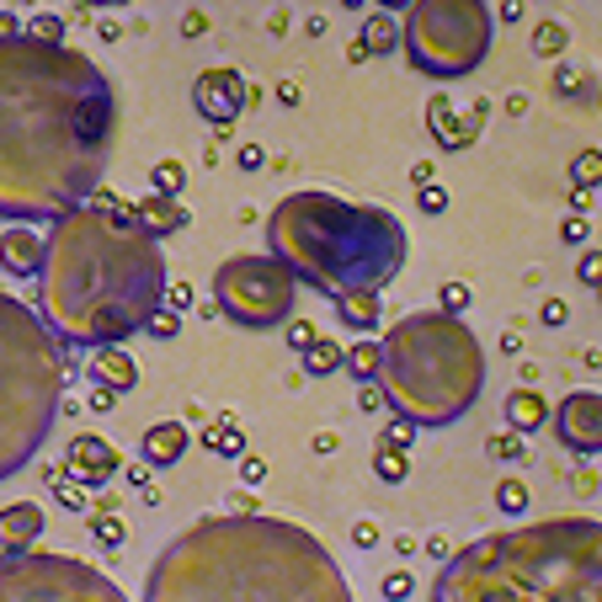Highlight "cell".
Here are the masks:
<instances>
[{"label":"cell","mask_w":602,"mask_h":602,"mask_svg":"<svg viewBox=\"0 0 602 602\" xmlns=\"http://www.w3.org/2000/svg\"><path fill=\"white\" fill-rule=\"evenodd\" d=\"M118 139L107 69L69 43H0V214L64 219L91 203Z\"/></svg>","instance_id":"1"},{"label":"cell","mask_w":602,"mask_h":602,"mask_svg":"<svg viewBox=\"0 0 602 602\" xmlns=\"http://www.w3.org/2000/svg\"><path fill=\"white\" fill-rule=\"evenodd\" d=\"M166 304L161 241L113 197L54 219L38 272V320L60 347H118Z\"/></svg>","instance_id":"2"},{"label":"cell","mask_w":602,"mask_h":602,"mask_svg":"<svg viewBox=\"0 0 602 602\" xmlns=\"http://www.w3.org/2000/svg\"><path fill=\"white\" fill-rule=\"evenodd\" d=\"M144 602H353L331 549L283 517H197L150 565Z\"/></svg>","instance_id":"3"},{"label":"cell","mask_w":602,"mask_h":602,"mask_svg":"<svg viewBox=\"0 0 602 602\" xmlns=\"http://www.w3.org/2000/svg\"><path fill=\"white\" fill-rule=\"evenodd\" d=\"M432 602H602V523L539 517L464 543Z\"/></svg>","instance_id":"4"},{"label":"cell","mask_w":602,"mask_h":602,"mask_svg":"<svg viewBox=\"0 0 602 602\" xmlns=\"http://www.w3.org/2000/svg\"><path fill=\"white\" fill-rule=\"evenodd\" d=\"M267 256L325 299L384 294L406 267V230L389 208L336 192H289L267 219Z\"/></svg>","instance_id":"5"},{"label":"cell","mask_w":602,"mask_h":602,"mask_svg":"<svg viewBox=\"0 0 602 602\" xmlns=\"http://www.w3.org/2000/svg\"><path fill=\"white\" fill-rule=\"evenodd\" d=\"M379 379L373 389L384 395V406L411 426H453L470 417V406L485 389V353L475 331L453 315H406L384 331L379 342Z\"/></svg>","instance_id":"6"},{"label":"cell","mask_w":602,"mask_h":602,"mask_svg":"<svg viewBox=\"0 0 602 602\" xmlns=\"http://www.w3.org/2000/svg\"><path fill=\"white\" fill-rule=\"evenodd\" d=\"M64 406V347L33 304L0 294V481L22 475Z\"/></svg>","instance_id":"7"},{"label":"cell","mask_w":602,"mask_h":602,"mask_svg":"<svg viewBox=\"0 0 602 602\" xmlns=\"http://www.w3.org/2000/svg\"><path fill=\"white\" fill-rule=\"evenodd\" d=\"M400 49L411 69L459 80L490 54V11L481 0H422L400 22Z\"/></svg>","instance_id":"8"},{"label":"cell","mask_w":602,"mask_h":602,"mask_svg":"<svg viewBox=\"0 0 602 602\" xmlns=\"http://www.w3.org/2000/svg\"><path fill=\"white\" fill-rule=\"evenodd\" d=\"M299 283L278 256H230L214 272V309L245 331H272L294 315Z\"/></svg>","instance_id":"9"},{"label":"cell","mask_w":602,"mask_h":602,"mask_svg":"<svg viewBox=\"0 0 602 602\" xmlns=\"http://www.w3.org/2000/svg\"><path fill=\"white\" fill-rule=\"evenodd\" d=\"M0 602H128L118 581H107L97 565L75 554L27 549L16 560H0Z\"/></svg>","instance_id":"10"},{"label":"cell","mask_w":602,"mask_h":602,"mask_svg":"<svg viewBox=\"0 0 602 602\" xmlns=\"http://www.w3.org/2000/svg\"><path fill=\"white\" fill-rule=\"evenodd\" d=\"M549 417H554V437H560L571 453H602V395L598 389L565 395Z\"/></svg>","instance_id":"11"},{"label":"cell","mask_w":602,"mask_h":602,"mask_svg":"<svg viewBox=\"0 0 602 602\" xmlns=\"http://www.w3.org/2000/svg\"><path fill=\"white\" fill-rule=\"evenodd\" d=\"M192 102H197V113L214 128H230V123L241 118V107L251 102V86L235 69H203L197 86H192Z\"/></svg>","instance_id":"12"},{"label":"cell","mask_w":602,"mask_h":602,"mask_svg":"<svg viewBox=\"0 0 602 602\" xmlns=\"http://www.w3.org/2000/svg\"><path fill=\"white\" fill-rule=\"evenodd\" d=\"M43 523H49V512H43L38 501H11V507H0V560L27 554L33 543L43 539Z\"/></svg>","instance_id":"13"},{"label":"cell","mask_w":602,"mask_h":602,"mask_svg":"<svg viewBox=\"0 0 602 602\" xmlns=\"http://www.w3.org/2000/svg\"><path fill=\"white\" fill-rule=\"evenodd\" d=\"M64 475H75L80 485H102L107 475H118V453H113L97 432H80V437H69Z\"/></svg>","instance_id":"14"},{"label":"cell","mask_w":602,"mask_h":602,"mask_svg":"<svg viewBox=\"0 0 602 602\" xmlns=\"http://www.w3.org/2000/svg\"><path fill=\"white\" fill-rule=\"evenodd\" d=\"M0 267L11 278H38L43 272V235L33 225H11L0 230Z\"/></svg>","instance_id":"15"},{"label":"cell","mask_w":602,"mask_h":602,"mask_svg":"<svg viewBox=\"0 0 602 602\" xmlns=\"http://www.w3.org/2000/svg\"><path fill=\"white\" fill-rule=\"evenodd\" d=\"M91 379H97V389H107V395H128V389L139 384V362L128 358L123 347H97V353H91Z\"/></svg>","instance_id":"16"},{"label":"cell","mask_w":602,"mask_h":602,"mask_svg":"<svg viewBox=\"0 0 602 602\" xmlns=\"http://www.w3.org/2000/svg\"><path fill=\"white\" fill-rule=\"evenodd\" d=\"M133 219H139V225H144L155 241H166V235L187 230V208H181L177 197H155V192H150V197L133 208Z\"/></svg>","instance_id":"17"},{"label":"cell","mask_w":602,"mask_h":602,"mask_svg":"<svg viewBox=\"0 0 602 602\" xmlns=\"http://www.w3.org/2000/svg\"><path fill=\"white\" fill-rule=\"evenodd\" d=\"M181 453H187V426L181 422H155L144 432V459H150L155 470H171Z\"/></svg>","instance_id":"18"},{"label":"cell","mask_w":602,"mask_h":602,"mask_svg":"<svg viewBox=\"0 0 602 602\" xmlns=\"http://www.w3.org/2000/svg\"><path fill=\"white\" fill-rule=\"evenodd\" d=\"M507 422H512V432H539L549 422V400L539 389H512L507 395Z\"/></svg>","instance_id":"19"},{"label":"cell","mask_w":602,"mask_h":602,"mask_svg":"<svg viewBox=\"0 0 602 602\" xmlns=\"http://www.w3.org/2000/svg\"><path fill=\"white\" fill-rule=\"evenodd\" d=\"M336 315H342V325H353V331H373L379 315H384V304H379V294H347V299H336Z\"/></svg>","instance_id":"20"},{"label":"cell","mask_w":602,"mask_h":602,"mask_svg":"<svg viewBox=\"0 0 602 602\" xmlns=\"http://www.w3.org/2000/svg\"><path fill=\"white\" fill-rule=\"evenodd\" d=\"M379 362H384L379 342H353V347H342V368H347L358 384H373V379H379Z\"/></svg>","instance_id":"21"},{"label":"cell","mask_w":602,"mask_h":602,"mask_svg":"<svg viewBox=\"0 0 602 602\" xmlns=\"http://www.w3.org/2000/svg\"><path fill=\"white\" fill-rule=\"evenodd\" d=\"M395 38H400V27H395L389 16H379V11H373V16L362 22L358 49H362V54H389V49H395Z\"/></svg>","instance_id":"22"},{"label":"cell","mask_w":602,"mask_h":602,"mask_svg":"<svg viewBox=\"0 0 602 602\" xmlns=\"http://www.w3.org/2000/svg\"><path fill=\"white\" fill-rule=\"evenodd\" d=\"M336 368H342V342L315 336V347H304V373H309V379H325V373H336Z\"/></svg>","instance_id":"23"},{"label":"cell","mask_w":602,"mask_h":602,"mask_svg":"<svg viewBox=\"0 0 602 602\" xmlns=\"http://www.w3.org/2000/svg\"><path fill=\"white\" fill-rule=\"evenodd\" d=\"M22 38H33V43H64V16L43 11V16L22 22Z\"/></svg>","instance_id":"24"},{"label":"cell","mask_w":602,"mask_h":602,"mask_svg":"<svg viewBox=\"0 0 602 602\" xmlns=\"http://www.w3.org/2000/svg\"><path fill=\"white\" fill-rule=\"evenodd\" d=\"M208 448H214V453H225V459H241V453H245V432L235 422H219L214 432H208Z\"/></svg>","instance_id":"25"},{"label":"cell","mask_w":602,"mask_h":602,"mask_svg":"<svg viewBox=\"0 0 602 602\" xmlns=\"http://www.w3.org/2000/svg\"><path fill=\"white\" fill-rule=\"evenodd\" d=\"M571 177H576L581 192H587V187H602V150H581V155L571 161Z\"/></svg>","instance_id":"26"},{"label":"cell","mask_w":602,"mask_h":602,"mask_svg":"<svg viewBox=\"0 0 602 602\" xmlns=\"http://www.w3.org/2000/svg\"><path fill=\"white\" fill-rule=\"evenodd\" d=\"M496 507H501L507 517H517V512L528 507V485L517 481V475H507V481L496 485Z\"/></svg>","instance_id":"27"},{"label":"cell","mask_w":602,"mask_h":602,"mask_svg":"<svg viewBox=\"0 0 602 602\" xmlns=\"http://www.w3.org/2000/svg\"><path fill=\"white\" fill-rule=\"evenodd\" d=\"M373 470H379V481L400 485V481H406V459H400V448H384V443H379V453H373Z\"/></svg>","instance_id":"28"},{"label":"cell","mask_w":602,"mask_h":602,"mask_svg":"<svg viewBox=\"0 0 602 602\" xmlns=\"http://www.w3.org/2000/svg\"><path fill=\"white\" fill-rule=\"evenodd\" d=\"M150 177H155V197H177L181 181H187V171H181L177 161H161V166H155Z\"/></svg>","instance_id":"29"},{"label":"cell","mask_w":602,"mask_h":602,"mask_svg":"<svg viewBox=\"0 0 602 602\" xmlns=\"http://www.w3.org/2000/svg\"><path fill=\"white\" fill-rule=\"evenodd\" d=\"M534 49H539L543 60L565 54V27H560V22H539V33H534Z\"/></svg>","instance_id":"30"},{"label":"cell","mask_w":602,"mask_h":602,"mask_svg":"<svg viewBox=\"0 0 602 602\" xmlns=\"http://www.w3.org/2000/svg\"><path fill=\"white\" fill-rule=\"evenodd\" d=\"M144 331H150L155 342H171V336L181 331V315H177V309H166V304H161V309L150 315V325H144Z\"/></svg>","instance_id":"31"},{"label":"cell","mask_w":602,"mask_h":602,"mask_svg":"<svg viewBox=\"0 0 602 602\" xmlns=\"http://www.w3.org/2000/svg\"><path fill=\"white\" fill-rule=\"evenodd\" d=\"M437 299H443V309H437V315L464 320V309H470V289H464V283H443V294H437Z\"/></svg>","instance_id":"32"},{"label":"cell","mask_w":602,"mask_h":602,"mask_svg":"<svg viewBox=\"0 0 602 602\" xmlns=\"http://www.w3.org/2000/svg\"><path fill=\"white\" fill-rule=\"evenodd\" d=\"M417 208H422V214H443V208H448V192H443L437 181H426V187H417Z\"/></svg>","instance_id":"33"},{"label":"cell","mask_w":602,"mask_h":602,"mask_svg":"<svg viewBox=\"0 0 602 602\" xmlns=\"http://www.w3.org/2000/svg\"><path fill=\"white\" fill-rule=\"evenodd\" d=\"M411 587H417L411 571H389V576H384V598H411Z\"/></svg>","instance_id":"34"},{"label":"cell","mask_w":602,"mask_h":602,"mask_svg":"<svg viewBox=\"0 0 602 602\" xmlns=\"http://www.w3.org/2000/svg\"><path fill=\"white\" fill-rule=\"evenodd\" d=\"M315 336H320V331H315L309 320H299V325H289V347H294V353H304V347H315Z\"/></svg>","instance_id":"35"},{"label":"cell","mask_w":602,"mask_h":602,"mask_svg":"<svg viewBox=\"0 0 602 602\" xmlns=\"http://www.w3.org/2000/svg\"><path fill=\"white\" fill-rule=\"evenodd\" d=\"M587 235H592V225H587V219H565V225H560V241L581 245V241H587Z\"/></svg>","instance_id":"36"},{"label":"cell","mask_w":602,"mask_h":602,"mask_svg":"<svg viewBox=\"0 0 602 602\" xmlns=\"http://www.w3.org/2000/svg\"><path fill=\"white\" fill-rule=\"evenodd\" d=\"M411 437H417V426L406 422V417H395V422H389V448H406Z\"/></svg>","instance_id":"37"},{"label":"cell","mask_w":602,"mask_h":602,"mask_svg":"<svg viewBox=\"0 0 602 602\" xmlns=\"http://www.w3.org/2000/svg\"><path fill=\"white\" fill-rule=\"evenodd\" d=\"M581 283H602V251L581 256Z\"/></svg>","instance_id":"38"},{"label":"cell","mask_w":602,"mask_h":602,"mask_svg":"<svg viewBox=\"0 0 602 602\" xmlns=\"http://www.w3.org/2000/svg\"><path fill=\"white\" fill-rule=\"evenodd\" d=\"M187 299H192V289H187V283H171V289H166V309H187Z\"/></svg>","instance_id":"39"},{"label":"cell","mask_w":602,"mask_h":602,"mask_svg":"<svg viewBox=\"0 0 602 602\" xmlns=\"http://www.w3.org/2000/svg\"><path fill=\"white\" fill-rule=\"evenodd\" d=\"M97 539H102V543H118L123 539V523H118V517H102V523H97Z\"/></svg>","instance_id":"40"},{"label":"cell","mask_w":602,"mask_h":602,"mask_svg":"<svg viewBox=\"0 0 602 602\" xmlns=\"http://www.w3.org/2000/svg\"><path fill=\"white\" fill-rule=\"evenodd\" d=\"M490 453H496V459H507V453L517 459V437H490Z\"/></svg>","instance_id":"41"},{"label":"cell","mask_w":602,"mask_h":602,"mask_svg":"<svg viewBox=\"0 0 602 602\" xmlns=\"http://www.w3.org/2000/svg\"><path fill=\"white\" fill-rule=\"evenodd\" d=\"M5 38H22V22H16L11 11H0V43H5Z\"/></svg>","instance_id":"42"},{"label":"cell","mask_w":602,"mask_h":602,"mask_svg":"<svg viewBox=\"0 0 602 602\" xmlns=\"http://www.w3.org/2000/svg\"><path fill=\"white\" fill-rule=\"evenodd\" d=\"M565 320V304L554 299V304H543V325H560Z\"/></svg>","instance_id":"43"},{"label":"cell","mask_w":602,"mask_h":602,"mask_svg":"<svg viewBox=\"0 0 602 602\" xmlns=\"http://www.w3.org/2000/svg\"><path fill=\"white\" fill-rule=\"evenodd\" d=\"M353 539H358V543H373V539H379V528H373V523H358V534H353Z\"/></svg>","instance_id":"44"}]
</instances>
